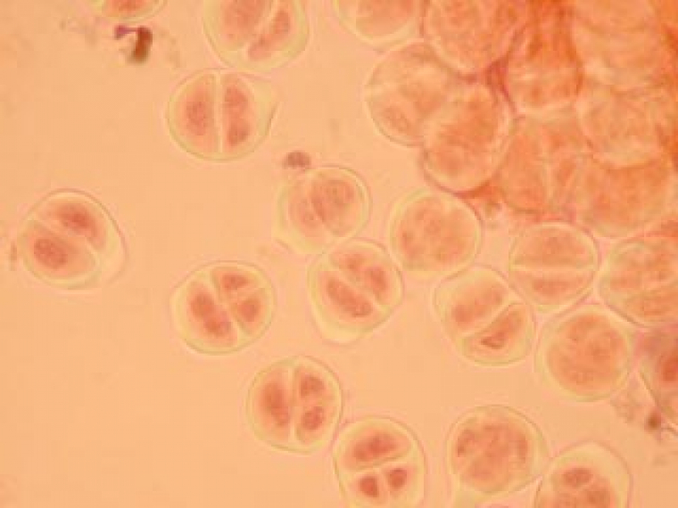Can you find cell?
<instances>
[{
	"label": "cell",
	"instance_id": "12",
	"mask_svg": "<svg viewBox=\"0 0 678 508\" xmlns=\"http://www.w3.org/2000/svg\"><path fill=\"white\" fill-rule=\"evenodd\" d=\"M211 105L205 92L199 91L186 104L185 115L190 131L196 135L206 133L211 123Z\"/></svg>",
	"mask_w": 678,
	"mask_h": 508
},
{
	"label": "cell",
	"instance_id": "16",
	"mask_svg": "<svg viewBox=\"0 0 678 508\" xmlns=\"http://www.w3.org/2000/svg\"><path fill=\"white\" fill-rule=\"evenodd\" d=\"M288 165L294 168H304L309 163L308 157L302 152H293L288 155Z\"/></svg>",
	"mask_w": 678,
	"mask_h": 508
},
{
	"label": "cell",
	"instance_id": "13",
	"mask_svg": "<svg viewBox=\"0 0 678 508\" xmlns=\"http://www.w3.org/2000/svg\"><path fill=\"white\" fill-rule=\"evenodd\" d=\"M153 34L146 28H140L137 31V41L131 58L134 62L140 63L147 59L149 49L152 45Z\"/></svg>",
	"mask_w": 678,
	"mask_h": 508
},
{
	"label": "cell",
	"instance_id": "6",
	"mask_svg": "<svg viewBox=\"0 0 678 508\" xmlns=\"http://www.w3.org/2000/svg\"><path fill=\"white\" fill-rule=\"evenodd\" d=\"M307 283L316 310L332 324L355 327L374 311L375 299L350 283L325 255L310 266Z\"/></svg>",
	"mask_w": 678,
	"mask_h": 508
},
{
	"label": "cell",
	"instance_id": "7",
	"mask_svg": "<svg viewBox=\"0 0 678 508\" xmlns=\"http://www.w3.org/2000/svg\"><path fill=\"white\" fill-rule=\"evenodd\" d=\"M350 283L382 300L399 295L400 274L380 247L365 241H347L324 254Z\"/></svg>",
	"mask_w": 678,
	"mask_h": 508
},
{
	"label": "cell",
	"instance_id": "11",
	"mask_svg": "<svg viewBox=\"0 0 678 508\" xmlns=\"http://www.w3.org/2000/svg\"><path fill=\"white\" fill-rule=\"evenodd\" d=\"M518 319L514 316V312L510 314L508 310L490 328L477 335L475 341L483 348L495 352L502 350L518 333L521 327Z\"/></svg>",
	"mask_w": 678,
	"mask_h": 508
},
{
	"label": "cell",
	"instance_id": "5",
	"mask_svg": "<svg viewBox=\"0 0 678 508\" xmlns=\"http://www.w3.org/2000/svg\"><path fill=\"white\" fill-rule=\"evenodd\" d=\"M293 357L277 360L251 382L245 413L254 436L269 447L292 453Z\"/></svg>",
	"mask_w": 678,
	"mask_h": 508
},
{
	"label": "cell",
	"instance_id": "10",
	"mask_svg": "<svg viewBox=\"0 0 678 508\" xmlns=\"http://www.w3.org/2000/svg\"><path fill=\"white\" fill-rule=\"evenodd\" d=\"M397 446L396 438L387 433L371 435L355 440L350 447L349 457L355 463H365L393 453Z\"/></svg>",
	"mask_w": 678,
	"mask_h": 508
},
{
	"label": "cell",
	"instance_id": "14",
	"mask_svg": "<svg viewBox=\"0 0 678 508\" xmlns=\"http://www.w3.org/2000/svg\"><path fill=\"white\" fill-rule=\"evenodd\" d=\"M358 487L366 496L376 497L378 496L377 481L373 476H366L360 479Z\"/></svg>",
	"mask_w": 678,
	"mask_h": 508
},
{
	"label": "cell",
	"instance_id": "15",
	"mask_svg": "<svg viewBox=\"0 0 678 508\" xmlns=\"http://www.w3.org/2000/svg\"><path fill=\"white\" fill-rule=\"evenodd\" d=\"M407 480V471L403 469H394L388 473V483L393 489H399Z\"/></svg>",
	"mask_w": 678,
	"mask_h": 508
},
{
	"label": "cell",
	"instance_id": "3",
	"mask_svg": "<svg viewBox=\"0 0 678 508\" xmlns=\"http://www.w3.org/2000/svg\"><path fill=\"white\" fill-rule=\"evenodd\" d=\"M215 292L250 346L270 327L277 307L275 286L258 265L217 260L203 266Z\"/></svg>",
	"mask_w": 678,
	"mask_h": 508
},
{
	"label": "cell",
	"instance_id": "9",
	"mask_svg": "<svg viewBox=\"0 0 678 508\" xmlns=\"http://www.w3.org/2000/svg\"><path fill=\"white\" fill-rule=\"evenodd\" d=\"M40 217L57 233L77 241H86L95 248L103 247L106 236L104 217L92 204L74 199L57 201L43 209Z\"/></svg>",
	"mask_w": 678,
	"mask_h": 508
},
{
	"label": "cell",
	"instance_id": "2",
	"mask_svg": "<svg viewBox=\"0 0 678 508\" xmlns=\"http://www.w3.org/2000/svg\"><path fill=\"white\" fill-rule=\"evenodd\" d=\"M174 311L182 338L199 353L223 356L249 346L219 299L203 266L177 287Z\"/></svg>",
	"mask_w": 678,
	"mask_h": 508
},
{
	"label": "cell",
	"instance_id": "1",
	"mask_svg": "<svg viewBox=\"0 0 678 508\" xmlns=\"http://www.w3.org/2000/svg\"><path fill=\"white\" fill-rule=\"evenodd\" d=\"M332 183V182H331ZM318 178L292 189L279 210L280 231L296 248L315 251L343 242L364 225L351 196Z\"/></svg>",
	"mask_w": 678,
	"mask_h": 508
},
{
	"label": "cell",
	"instance_id": "8",
	"mask_svg": "<svg viewBox=\"0 0 678 508\" xmlns=\"http://www.w3.org/2000/svg\"><path fill=\"white\" fill-rule=\"evenodd\" d=\"M26 256L34 272L49 278L74 276L95 268V258L85 246L70 237L34 222L33 233L26 235Z\"/></svg>",
	"mask_w": 678,
	"mask_h": 508
},
{
	"label": "cell",
	"instance_id": "4",
	"mask_svg": "<svg viewBox=\"0 0 678 508\" xmlns=\"http://www.w3.org/2000/svg\"><path fill=\"white\" fill-rule=\"evenodd\" d=\"M292 357V453L310 454L332 424L337 395L320 362L303 355Z\"/></svg>",
	"mask_w": 678,
	"mask_h": 508
}]
</instances>
